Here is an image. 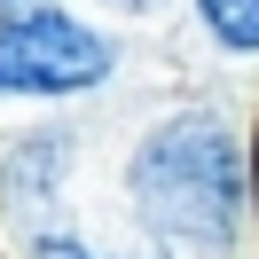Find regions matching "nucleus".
I'll return each mask as SVG.
<instances>
[{"label":"nucleus","mask_w":259,"mask_h":259,"mask_svg":"<svg viewBox=\"0 0 259 259\" xmlns=\"http://www.w3.org/2000/svg\"><path fill=\"white\" fill-rule=\"evenodd\" d=\"M110 39L63 8L0 16V95H87L110 79Z\"/></svg>","instance_id":"f03ea898"},{"label":"nucleus","mask_w":259,"mask_h":259,"mask_svg":"<svg viewBox=\"0 0 259 259\" xmlns=\"http://www.w3.org/2000/svg\"><path fill=\"white\" fill-rule=\"evenodd\" d=\"M126 8H142V0H126Z\"/></svg>","instance_id":"39448f33"},{"label":"nucleus","mask_w":259,"mask_h":259,"mask_svg":"<svg viewBox=\"0 0 259 259\" xmlns=\"http://www.w3.org/2000/svg\"><path fill=\"white\" fill-rule=\"evenodd\" d=\"M134 204L149 212V228L181 243H204V251H228L243 220V142L220 110H181L134 149L126 165Z\"/></svg>","instance_id":"f257e3e1"},{"label":"nucleus","mask_w":259,"mask_h":259,"mask_svg":"<svg viewBox=\"0 0 259 259\" xmlns=\"http://www.w3.org/2000/svg\"><path fill=\"white\" fill-rule=\"evenodd\" d=\"M32 259H102V251L79 243L71 228H39V236H32Z\"/></svg>","instance_id":"20e7f679"},{"label":"nucleus","mask_w":259,"mask_h":259,"mask_svg":"<svg viewBox=\"0 0 259 259\" xmlns=\"http://www.w3.org/2000/svg\"><path fill=\"white\" fill-rule=\"evenodd\" d=\"M196 8H204V24H212L220 48L259 55V0H196Z\"/></svg>","instance_id":"7ed1b4c3"}]
</instances>
